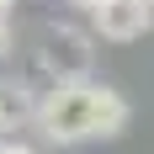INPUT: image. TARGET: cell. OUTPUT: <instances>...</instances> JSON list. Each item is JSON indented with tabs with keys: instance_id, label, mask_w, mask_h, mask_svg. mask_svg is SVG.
Listing matches in <instances>:
<instances>
[{
	"instance_id": "8",
	"label": "cell",
	"mask_w": 154,
	"mask_h": 154,
	"mask_svg": "<svg viewBox=\"0 0 154 154\" xmlns=\"http://www.w3.org/2000/svg\"><path fill=\"white\" fill-rule=\"evenodd\" d=\"M11 5H16V0H0V16H5V11H11Z\"/></svg>"
},
{
	"instance_id": "2",
	"label": "cell",
	"mask_w": 154,
	"mask_h": 154,
	"mask_svg": "<svg viewBox=\"0 0 154 154\" xmlns=\"http://www.w3.org/2000/svg\"><path fill=\"white\" fill-rule=\"evenodd\" d=\"M96 32L85 27H69V21H53L43 32V64L53 69V80H85L96 64Z\"/></svg>"
},
{
	"instance_id": "5",
	"label": "cell",
	"mask_w": 154,
	"mask_h": 154,
	"mask_svg": "<svg viewBox=\"0 0 154 154\" xmlns=\"http://www.w3.org/2000/svg\"><path fill=\"white\" fill-rule=\"evenodd\" d=\"M5 53H11V21L0 16V59H5Z\"/></svg>"
},
{
	"instance_id": "6",
	"label": "cell",
	"mask_w": 154,
	"mask_h": 154,
	"mask_svg": "<svg viewBox=\"0 0 154 154\" xmlns=\"http://www.w3.org/2000/svg\"><path fill=\"white\" fill-rule=\"evenodd\" d=\"M0 154H37V149H27V143H0Z\"/></svg>"
},
{
	"instance_id": "4",
	"label": "cell",
	"mask_w": 154,
	"mask_h": 154,
	"mask_svg": "<svg viewBox=\"0 0 154 154\" xmlns=\"http://www.w3.org/2000/svg\"><path fill=\"white\" fill-rule=\"evenodd\" d=\"M5 128H11V96H5V85H0V143H5Z\"/></svg>"
},
{
	"instance_id": "7",
	"label": "cell",
	"mask_w": 154,
	"mask_h": 154,
	"mask_svg": "<svg viewBox=\"0 0 154 154\" xmlns=\"http://www.w3.org/2000/svg\"><path fill=\"white\" fill-rule=\"evenodd\" d=\"M69 5H80V11H96V5H101V0H69Z\"/></svg>"
},
{
	"instance_id": "3",
	"label": "cell",
	"mask_w": 154,
	"mask_h": 154,
	"mask_svg": "<svg viewBox=\"0 0 154 154\" xmlns=\"http://www.w3.org/2000/svg\"><path fill=\"white\" fill-rule=\"evenodd\" d=\"M149 27H154V5L143 0H101L91 11V32L101 43H138Z\"/></svg>"
},
{
	"instance_id": "1",
	"label": "cell",
	"mask_w": 154,
	"mask_h": 154,
	"mask_svg": "<svg viewBox=\"0 0 154 154\" xmlns=\"http://www.w3.org/2000/svg\"><path fill=\"white\" fill-rule=\"evenodd\" d=\"M128 117H133L128 96L101 85L96 75H85V80H53V91L37 96L32 128L59 149H80L96 138H117L128 128Z\"/></svg>"
},
{
	"instance_id": "9",
	"label": "cell",
	"mask_w": 154,
	"mask_h": 154,
	"mask_svg": "<svg viewBox=\"0 0 154 154\" xmlns=\"http://www.w3.org/2000/svg\"><path fill=\"white\" fill-rule=\"evenodd\" d=\"M143 5H154V0H143Z\"/></svg>"
}]
</instances>
